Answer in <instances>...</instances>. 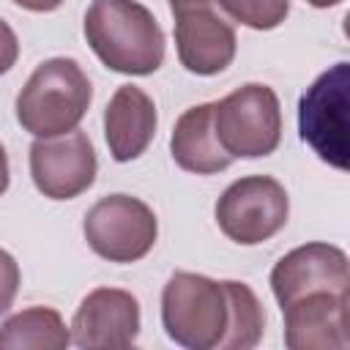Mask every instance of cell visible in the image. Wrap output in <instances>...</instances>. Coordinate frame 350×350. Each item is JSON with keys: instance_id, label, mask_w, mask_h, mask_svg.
Returning a JSON list of instances; mask_svg holds the SVG:
<instances>
[{"instance_id": "obj_5", "label": "cell", "mask_w": 350, "mask_h": 350, "mask_svg": "<svg viewBox=\"0 0 350 350\" xmlns=\"http://www.w3.org/2000/svg\"><path fill=\"white\" fill-rule=\"evenodd\" d=\"M347 107H350V63L323 71L298 101L301 139L331 167L347 170Z\"/></svg>"}, {"instance_id": "obj_12", "label": "cell", "mask_w": 350, "mask_h": 350, "mask_svg": "<svg viewBox=\"0 0 350 350\" xmlns=\"http://www.w3.org/2000/svg\"><path fill=\"white\" fill-rule=\"evenodd\" d=\"M284 345L290 350H345L347 336V293H306L282 306Z\"/></svg>"}, {"instance_id": "obj_1", "label": "cell", "mask_w": 350, "mask_h": 350, "mask_svg": "<svg viewBox=\"0 0 350 350\" xmlns=\"http://www.w3.org/2000/svg\"><path fill=\"white\" fill-rule=\"evenodd\" d=\"M82 30L96 57L118 74L148 77L164 63V30L137 0H93Z\"/></svg>"}, {"instance_id": "obj_20", "label": "cell", "mask_w": 350, "mask_h": 350, "mask_svg": "<svg viewBox=\"0 0 350 350\" xmlns=\"http://www.w3.org/2000/svg\"><path fill=\"white\" fill-rule=\"evenodd\" d=\"M14 3L25 11H33V14H49V11L60 8L66 0H14Z\"/></svg>"}, {"instance_id": "obj_18", "label": "cell", "mask_w": 350, "mask_h": 350, "mask_svg": "<svg viewBox=\"0 0 350 350\" xmlns=\"http://www.w3.org/2000/svg\"><path fill=\"white\" fill-rule=\"evenodd\" d=\"M16 290H19V265H16L14 254L0 249V314H5L11 309Z\"/></svg>"}, {"instance_id": "obj_2", "label": "cell", "mask_w": 350, "mask_h": 350, "mask_svg": "<svg viewBox=\"0 0 350 350\" xmlns=\"http://www.w3.org/2000/svg\"><path fill=\"white\" fill-rule=\"evenodd\" d=\"M93 101L88 74L74 57H49L27 77L16 96V120L33 137L74 131Z\"/></svg>"}, {"instance_id": "obj_19", "label": "cell", "mask_w": 350, "mask_h": 350, "mask_svg": "<svg viewBox=\"0 0 350 350\" xmlns=\"http://www.w3.org/2000/svg\"><path fill=\"white\" fill-rule=\"evenodd\" d=\"M19 57V38L5 19H0V77L14 68Z\"/></svg>"}, {"instance_id": "obj_17", "label": "cell", "mask_w": 350, "mask_h": 350, "mask_svg": "<svg viewBox=\"0 0 350 350\" xmlns=\"http://www.w3.org/2000/svg\"><path fill=\"white\" fill-rule=\"evenodd\" d=\"M232 22L252 30H273L290 14V0H213Z\"/></svg>"}, {"instance_id": "obj_6", "label": "cell", "mask_w": 350, "mask_h": 350, "mask_svg": "<svg viewBox=\"0 0 350 350\" xmlns=\"http://www.w3.org/2000/svg\"><path fill=\"white\" fill-rule=\"evenodd\" d=\"M213 213L219 230L230 241L241 246H257L287 224L290 197L276 178L246 175L221 191Z\"/></svg>"}, {"instance_id": "obj_14", "label": "cell", "mask_w": 350, "mask_h": 350, "mask_svg": "<svg viewBox=\"0 0 350 350\" xmlns=\"http://www.w3.org/2000/svg\"><path fill=\"white\" fill-rule=\"evenodd\" d=\"M170 150H172L175 164L194 175H216L235 161L216 139L213 101L189 107L175 120V129L170 137Z\"/></svg>"}, {"instance_id": "obj_8", "label": "cell", "mask_w": 350, "mask_h": 350, "mask_svg": "<svg viewBox=\"0 0 350 350\" xmlns=\"http://www.w3.org/2000/svg\"><path fill=\"white\" fill-rule=\"evenodd\" d=\"M175 16V49L186 71L197 77L221 74L238 49L232 25L216 11L213 0H170Z\"/></svg>"}, {"instance_id": "obj_21", "label": "cell", "mask_w": 350, "mask_h": 350, "mask_svg": "<svg viewBox=\"0 0 350 350\" xmlns=\"http://www.w3.org/2000/svg\"><path fill=\"white\" fill-rule=\"evenodd\" d=\"M8 183H11V170H8V153H5V148L0 145V194H5Z\"/></svg>"}, {"instance_id": "obj_9", "label": "cell", "mask_w": 350, "mask_h": 350, "mask_svg": "<svg viewBox=\"0 0 350 350\" xmlns=\"http://www.w3.org/2000/svg\"><path fill=\"white\" fill-rule=\"evenodd\" d=\"M98 161L85 131L36 137L30 145V178L49 200H74L96 180Z\"/></svg>"}, {"instance_id": "obj_22", "label": "cell", "mask_w": 350, "mask_h": 350, "mask_svg": "<svg viewBox=\"0 0 350 350\" xmlns=\"http://www.w3.org/2000/svg\"><path fill=\"white\" fill-rule=\"evenodd\" d=\"M309 5H314V8H334V5H339L342 0H306Z\"/></svg>"}, {"instance_id": "obj_10", "label": "cell", "mask_w": 350, "mask_h": 350, "mask_svg": "<svg viewBox=\"0 0 350 350\" xmlns=\"http://www.w3.org/2000/svg\"><path fill=\"white\" fill-rule=\"evenodd\" d=\"M139 301L120 287L90 290L74 312L71 342L85 350H123L139 336Z\"/></svg>"}, {"instance_id": "obj_16", "label": "cell", "mask_w": 350, "mask_h": 350, "mask_svg": "<svg viewBox=\"0 0 350 350\" xmlns=\"http://www.w3.org/2000/svg\"><path fill=\"white\" fill-rule=\"evenodd\" d=\"M224 282L230 293L232 317L219 350H252L265 334V309L249 284L232 282V279H224Z\"/></svg>"}, {"instance_id": "obj_7", "label": "cell", "mask_w": 350, "mask_h": 350, "mask_svg": "<svg viewBox=\"0 0 350 350\" xmlns=\"http://www.w3.org/2000/svg\"><path fill=\"white\" fill-rule=\"evenodd\" d=\"M88 246L109 262H137L142 260L159 235V221L150 205L131 194L101 197L82 221Z\"/></svg>"}, {"instance_id": "obj_11", "label": "cell", "mask_w": 350, "mask_h": 350, "mask_svg": "<svg viewBox=\"0 0 350 350\" xmlns=\"http://www.w3.org/2000/svg\"><path fill=\"white\" fill-rule=\"evenodd\" d=\"M347 254L334 243L312 241L295 246L271 268V290L279 306H287L306 293H347Z\"/></svg>"}, {"instance_id": "obj_3", "label": "cell", "mask_w": 350, "mask_h": 350, "mask_svg": "<svg viewBox=\"0 0 350 350\" xmlns=\"http://www.w3.org/2000/svg\"><path fill=\"white\" fill-rule=\"evenodd\" d=\"M232 306L227 282L175 271L161 290V323L167 336L186 350H219L230 328Z\"/></svg>"}, {"instance_id": "obj_15", "label": "cell", "mask_w": 350, "mask_h": 350, "mask_svg": "<svg viewBox=\"0 0 350 350\" xmlns=\"http://www.w3.org/2000/svg\"><path fill=\"white\" fill-rule=\"evenodd\" d=\"M71 328L57 309L30 306L0 325V350H66Z\"/></svg>"}, {"instance_id": "obj_4", "label": "cell", "mask_w": 350, "mask_h": 350, "mask_svg": "<svg viewBox=\"0 0 350 350\" xmlns=\"http://www.w3.org/2000/svg\"><path fill=\"white\" fill-rule=\"evenodd\" d=\"M213 131L232 159L271 156L282 139V107L273 88L249 82L213 101Z\"/></svg>"}, {"instance_id": "obj_13", "label": "cell", "mask_w": 350, "mask_h": 350, "mask_svg": "<svg viewBox=\"0 0 350 350\" xmlns=\"http://www.w3.org/2000/svg\"><path fill=\"white\" fill-rule=\"evenodd\" d=\"M156 104L137 85H120L104 109V137L115 161L139 159L156 134Z\"/></svg>"}]
</instances>
